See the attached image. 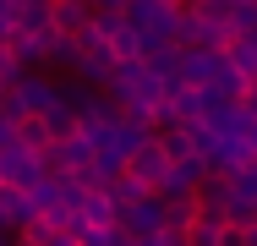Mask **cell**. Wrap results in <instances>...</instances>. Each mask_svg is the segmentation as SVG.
Wrapping results in <instances>:
<instances>
[{"label": "cell", "mask_w": 257, "mask_h": 246, "mask_svg": "<svg viewBox=\"0 0 257 246\" xmlns=\"http://www.w3.org/2000/svg\"><path fill=\"white\" fill-rule=\"evenodd\" d=\"M44 246H77V241H71V235H60V230H55V235H50V241H44Z\"/></svg>", "instance_id": "cell-15"}, {"label": "cell", "mask_w": 257, "mask_h": 246, "mask_svg": "<svg viewBox=\"0 0 257 246\" xmlns=\"http://www.w3.org/2000/svg\"><path fill=\"white\" fill-rule=\"evenodd\" d=\"M11 132H17V148H22V153H33V159H39V153H50V148H55L50 126H44L39 115H28V120H17Z\"/></svg>", "instance_id": "cell-9"}, {"label": "cell", "mask_w": 257, "mask_h": 246, "mask_svg": "<svg viewBox=\"0 0 257 246\" xmlns=\"http://www.w3.org/2000/svg\"><path fill=\"white\" fill-rule=\"evenodd\" d=\"M82 28H88V0H55V11H50V33L71 39V33H82Z\"/></svg>", "instance_id": "cell-8"}, {"label": "cell", "mask_w": 257, "mask_h": 246, "mask_svg": "<svg viewBox=\"0 0 257 246\" xmlns=\"http://www.w3.org/2000/svg\"><path fill=\"white\" fill-rule=\"evenodd\" d=\"M77 213L88 219V230H115V224H120V208L109 202V192H104V186L82 197V208H77Z\"/></svg>", "instance_id": "cell-6"}, {"label": "cell", "mask_w": 257, "mask_h": 246, "mask_svg": "<svg viewBox=\"0 0 257 246\" xmlns=\"http://www.w3.org/2000/svg\"><path fill=\"white\" fill-rule=\"evenodd\" d=\"M213 246H252V241H246V230H235V224H230V230H219V235H213Z\"/></svg>", "instance_id": "cell-12"}, {"label": "cell", "mask_w": 257, "mask_h": 246, "mask_svg": "<svg viewBox=\"0 0 257 246\" xmlns=\"http://www.w3.org/2000/svg\"><path fill=\"white\" fill-rule=\"evenodd\" d=\"M154 246H186V235H181V230H159Z\"/></svg>", "instance_id": "cell-13"}, {"label": "cell", "mask_w": 257, "mask_h": 246, "mask_svg": "<svg viewBox=\"0 0 257 246\" xmlns=\"http://www.w3.org/2000/svg\"><path fill=\"white\" fill-rule=\"evenodd\" d=\"M241 109H246V115L257 120V82H246V98H241Z\"/></svg>", "instance_id": "cell-14"}, {"label": "cell", "mask_w": 257, "mask_h": 246, "mask_svg": "<svg viewBox=\"0 0 257 246\" xmlns=\"http://www.w3.org/2000/svg\"><path fill=\"white\" fill-rule=\"evenodd\" d=\"M224 66H230L241 82H257V33L252 39H230V44H224Z\"/></svg>", "instance_id": "cell-7"}, {"label": "cell", "mask_w": 257, "mask_h": 246, "mask_svg": "<svg viewBox=\"0 0 257 246\" xmlns=\"http://www.w3.org/2000/svg\"><path fill=\"white\" fill-rule=\"evenodd\" d=\"M50 104H55V77H44V71H22V77L6 88V98H0V120L17 126V120H28V115H44Z\"/></svg>", "instance_id": "cell-1"}, {"label": "cell", "mask_w": 257, "mask_h": 246, "mask_svg": "<svg viewBox=\"0 0 257 246\" xmlns=\"http://www.w3.org/2000/svg\"><path fill=\"white\" fill-rule=\"evenodd\" d=\"M246 148H252V159H257V120H252V132H246Z\"/></svg>", "instance_id": "cell-16"}, {"label": "cell", "mask_w": 257, "mask_h": 246, "mask_svg": "<svg viewBox=\"0 0 257 246\" xmlns=\"http://www.w3.org/2000/svg\"><path fill=\"white\" fill-rule=\"evenodd\" d=\"M50 11H55V0H17V11H11V33H28V39L50 33Z\"/></svg>", "instance_id": "cell-5"}, {"label": "cell", "mask_w": 257, "mask_h": 246, "mask_svg": "<svg viewBox=\"0 0 257 246\" xmlns=\"http://www.w3.org/2000/svg\"><path fill=\"white\" fill-rule=\"evenodd\" d=\"M104 49H109V60H115V66H137V60H143V39H137L126 22H120V28L104 39Z\"/></svg>", "instance_id": "cell-10"}, {"label": "cell", "mask_w": 257, "mask_h": 246, "mask_svg": "<svg viewBox=\"0 0 257 246\" xmlns=\"http://www.w3.org/2000/svg\"><path fill=\"white\" fill-rule=\"evenodd\" d=\"M120 175H132L143 192H159V186H164V175H170V159H164V148L148 137V143L132 148V159H126V170H120Z\"/></svg>", "instance_id": "cell-2"}, {"label": "cell", "mask_w": 257, "mask_h": 246, "mask_svg": "<svg viewBox=\"0 0 257 246\" xmlns=\"http://www.w3.org/2000/svg\"><path fill=\"white\" fill-rule=\"evenodd\" d=\"M44 181V164L33 159V153H22V148L11 143L6 153H0V186H17V192H33Z\"/></svg>", "instance_id": "cell-3"}, {"label": "cell", "mask_w": 257, "mask_h": 246, "mask_svg": "<svg viewBox=\"0 0 257 246\" xmlns=\"http://www.w3.org/2000/svg\"><path fill=\"white\" fill-rule=\"evenodd\" d=\"M0 49L11 55V66H17V71H39V66H44V49H39V39H28V33H11Z\"/></svg>", "instance_id": "cell-11"}, {"label": "cell", "mask_w": 257, "mask_h": 246, "mask_svg": "<svg viewBox=\"0 0 257 246\" xmlns=\"http://www.w3.org/2000/svg\"><path fill=\"white\" fill-rule=\"evenodd\" d=\"M33 219H39V213H33L28 192H17V186H0V235H6V241H17V235H22Z\"/></svg>", "instance_id": "cell-4"}, {"label": "cell", "mask_w": 257, "mask_h": 246, "mask_svg": "<svg viewBox=\"0 0 257 246\" xmlns=\"http://www.w3.org/2000/svg\"><path fill=\"white\" fill-rule=\"evenodd\" d=\"M235 6H257V0H235Z\"/></svg>", "instance_id": "cell-17"}, {"label": "cell", "mask_w": 257, "mask_h": 246, "mask_svg": "<svg viewBox=\"0 0 257 246\" xmlns=\"http://www.w3.org/2000/svg\"><path fill=\"white\" fill-rule=\"evenodd\" d=\"M0 246H11V241H6V235H0Z\"/></svg>", "instance_id": "cell-18"}]
</instances>
